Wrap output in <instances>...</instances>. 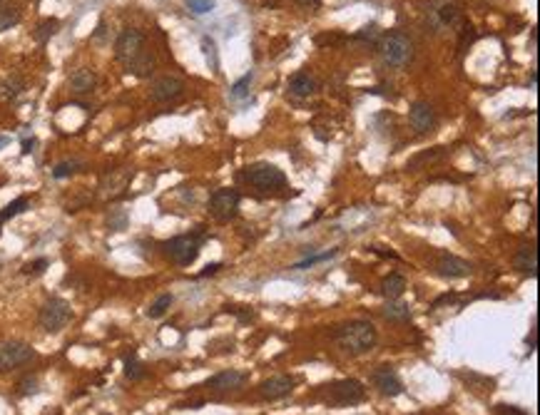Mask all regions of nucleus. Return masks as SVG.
<instances>
[{
	"label": "nucleus",
	"mask_w": 540,
	"mask_h": 415,
	"mask_svg": "<svg viewBox=\"0 0 540 415\" xmlns=\"http://www.w3.org/2000/svg\"><path fill=\"white\" fill-rule=\"evenodd\" d=\"M28 204H30V201H28V197H18V199H13L6 209H3V212H0V224H3V221H10L13 216H18V214H23V212L28 209Z\"/></svg>",
	"instance_id": "obj_22"
},
{
	"label": "nucleus",
	"mask_w": 540,
	"mask_h": 415,
	"mask_svg": "<svg viewBox=\"0 0 540 415\" xmlns=\"http://www.w3.org/2000/svg\"><path fill=\"white\" fill-rule=\"evenodd\" d=\"M202 47H204V55H207V60H212V67H217L219 63H217V47H215V40L212 38H204L202 40Z\"/></svg>",
	"instance_id": "obj_33"
},
{
	"label": "nucleus",
	"mask_w": 540,
	"mask_h": 415,
	"mask_svg": "<svg viewBox=\"0 0 540 415\" xmlns=\"http://www.w3.org/2000/svg\"><path fill=\"white\" fill-rule=\"evenodd\" d=\"M130 179H132V175L130 172H127V175L122 177V172H120V175H112V177H107V182H105V187H107V184H110V189H105L102 194L105 197H120L125 192V187H127V184H130Z\"/></svg>",
	"instance_id": "obj_21"
},
{
	"label": "nucleus",
	"mask_w": 540,
	"mask_h": 415,
	"mask_svg": "<svg viewBox=\"0 0 540 415\" xmlns=\"http://www.w3.org/2000/svg\"><path fill=\"white\" fill-rule=\"evenodd\" d=\"M33 358V346L23 344V341H0V373H10L20 366H28Z\"/></svg>",
	"instance_id": "obj_8"
},
{
	"label": "nucleus",
	"mask_w": 540,
	"mask_h": 415,
	"mask_svg": "<svg viewBox=\"0 0 540 415\" xmlns=\"http://www.w3.org/2000/svg\"><path fill=\"white\" fill-rule=\"evenodd\" d=\"M433 269H436V273L443 276V279H463V276H471V271H473V266L468 261L458 259L453 254H441L433 261Z\"/></svg>",
	"instance_id": "obj_10"
},
{
	"label": "nucleus",
	"mask_w": 540,
	"mask_h": 415,
	"mask_svg": "<svg viewBox=\"0 0 540 415\" xmlns=\"http://www.w3.org/2000/svg\"><path fill=\"white\" fill-rule=\"evenodd\" d=\"M535 338H538V328H535V326H533V328H530V338H528V341H526L528 348H530V350L535 348Z\"/></svg>",
	"instance_id": "obj_38"
},
{
	"label": "nucleus",
	"mask_w": 540,
	"mask_h": 415,
	"mask_svg": "<svg viewBox=\"0 0 540 415\" xmlns=\"http://www.w3.org/2000/svg\"><path fill=\"white\" fill-rule=\"evenodd\" d=\"M47 264H50L47 259H35L33 264H28L23 271H25V273H43L47 269Z\"/></svg>",
	"instance_id": "obj_36"
},
{
	"label": "nucleus",
	"mask_w": 540,
	"mask_h": 415,
	"mask_svg": "<svg viewBox=\"0 0 540 415\" xmlns=\"http://www.w3.org/2000/svg\"><path fill=\"white\" fill-rule=\"evenodd\" d=\"M384 318L386 321H393V324H409L411 309L406 304H398V301H389L384 306Z\"/></svg>",
	"instance_id": "obj_20"
},
{
	"label": "nucleus",
	"mask_w": 540,
	"mask_h": 415,
	"mask_svg": "<svg viewBox=\"0 0 540 415\" xmlns=\"http://www.w3.org/2000/svg\"><path fill=\"white\" fill-rule=\"evenodd\" d=\"M376 35H378V27L376 25H366L364 30L358 33V38H361V40H366V38L371 40V38H376Z\"/></svg>",
	"instance_id": "obj_37"
},
{
	"label": "nucleus",
	"mask_w": 540,
	"mask_h": 415,
	"mask_svg": "<svg viewBox=\"0 0 540 415\" xmlns=\"http://www.w3.org/2000/svg\"><path fill=\"white\" fill-rule=\"evenodd\" d=\"M438 18H441V25H453L458 18V10L456 5H451V3H443V5H438Z\"/></svg>",
	"instance_id": "obj_29"
},
{
	"label": "nucleus",
	"mask_w": 540,
	"mask_h": 415,
	"mask_svg": "<svg viewBox=\"0 0 540 415\" xmlns=\"http://www.w3.org/2000/svg\"><path fill=\"white\" fill-rule=\"evenodd\" d=\"M316 90H319V80L314 78L312 72H296V75H292L287 82V92L296 100L312 98Z\"/></svg>",
	"instance_id": "obj_17"
},
{
	"label": "nucleus",
	"mask_w": 540,
	"mask_h": 415,
	"mask_svg": "<svg viewBox=\"0 0 540 415\" xmlns=\"http://www.w3.org/2000/svg\"><path fill=\"white\" fill-rule=\"evenodd\" d=\"M249 381V376L244 370H222L217 376H212L207 383H204V388L209 390H219V393H232V390H239L244 388V383Z\"/></svg>",
	"instance_id": "obj_12"
},
{
	"label": "nucleus",
	"mask_w": 540,
	"mask_h": 415,
	"mask_svg": "<svg viewBox=\"0 0 540 415\" xmlns=\"http://www.w3.org/2000/svg\"><path fill=\"white\" fill-rule=\"evenodd\" d=\"M239 192L237 189H217L215 194L209 197V214L217 221H229L235 219L239 212Z\"/></svg>",
	"instance_id": "obj_9"
},
{
	"label": "nucleus",
	"mask_w": 540,
	"mask_h": 415,
	"mask_svg": "<svg viewBox=\"0 0 540 415\" xmlns=\"http://www.w3.org/2000/svg\"><path fill=\"white\" fill-rule=\"evenodd\" d=\"M495 415H528L523 408H518V405H506V403H498L495 405Z\"/></svg>",
	"instance_id": "obj_32"
},
{
	"label": "nucleus",
	"mask_w": 540,
	"mask_h": 415,
	"mask_svg": "<svg viewBox=\"0 0 540 415\" xmlns=\"http://www.w3.org/2000/svg\"><path fill=\"white\" fill-rule=\"evenodd\" d=\"M58 27H60V23L55 18H47V20H43L38 25V33H35V40H40V43H47V40L52 38V35L58 33Z\"/></svg>",
	"instance_id": "obj_26"
},
{
	"label": "nucleus",
	"mask_w": 540,
	"mask_h": 415,
	"mask_svg": "<svg viewBox=\"0 0 540 415\" xmlns=\"http://www.w3.org/2000/svg\"><path fill=\"white\" fill-rule=\"evenodd\" d=\"M67 85H70V90L75 92V95H87V92L95 90V85H98V75H95L92 70H87V67H80V70H75L70 75Z\"/></svg>",
	"instance_id": "obj_18"
},
{
	"label": "nucleus",
	"mask_w": 540,
	"mask_h": 415,
	"mask_svg": "<svg viewBox=\"0 0 540 415\" xmlns=\"http://www.w3.org/2000/svg\"><path fill=\"white\" fill-rule=\"evenodd\" d=\"M446 155V152H443V147H436V150L433 152H423V155H418V157H413V159H411L409 164H406V167L411 169V172H416L418 167H421V164H426V162H436V159H441V157Z\"/></svg>",
	"instance_id": "obj_24"
},
{
	"label": "nucleus",
	"mask_w": 540,
	"mask_h": 415,
	"mask_svg": "<svg viewBox=\"0 0 540 415\" xmlns=\"http://www.w3.org/2000/svg\"><path fill=\"white\" fill-rule=\"evenodd\" d=\"M296 381L287 373H281V376H272L259 385V396L264 401H279V398H287L289 393L294 390Z\"/></svg>",
	"instance_id": "obj_15"
},
{
	"label": "nucleus",
	"mask_w": 540,
	"mask_h": 415,
	"mask_svg": "<svg viewBox=\"0 0 540 415\" xmlns=\"http://www.w3.org/2000/svg\"><path fill=\"white\" fill-rule=\"evenodd\" d=\"M332 256H336V249H332V251H326V254H319V256H312V259H306V261H301V264H296L294 269H306V266H312V264H316V261H326V259H332Z\"/></svg>",
	"instance_id": "obj_34"
},
{
	"label": "nucleus",
	"mask_w": 540,
	"mask_h": 415,
	"mask_svg": "<svg viewBox=\"0 0 540 415\" xmlns=\"http://www.w3.org/2000/svg\"><path fill=\"white\" fill-rule=\"evenodd\" d=\"M125 376L130 378V381H142L147 376V370H144V366L135 356H127L125 358Z\"/></svg>",
	"instance_id": "obj_23"
},
{
	"label": "nucleus",
	"mask_w": 540,
	"mask_h": 415,
	"mask_svg": "<svg viewBox=\"0 0 540 415\" xmlns=\"http://www.w3.org/2000/svg\"><path fill=\"white\" fill-rule=\"evenodd\" d=\"M70 318H72L70 304H67L65 299H60V296L47 299L45 304H43V309H40V313H38L40 326H43V331H47V333L63 331V328L70 324Z\"/></svg>",
	"instance_id": "obj_6"
},
{
	"label": "nucleus",
	"mask_w": 540,
	"mask_h": 415,
	"mask_svg": "<svg viewBox=\"0 0 540 415\" xmlns=\"http://www.w3.org/2000/svg\"><path fill=\"white\" fill-rule=\"evenodd\" d=\"M20 23V10L18 8H0V33L10 30Z\"/></svg>",
	"instance_id": "obj_25"
},
{
	"label": "nucleus",
	"mask_w": 540,
	"mask_h": 415,
	"mask_svg": "<svg viewBox=\"0 0 540 415\" xmlns=\"http://www.w3.org/2000/svg\"><path fill=\"white\" fill-rule=\"evenodd\" d=\"M241 179L249 182L252 187L261 189V192H274V189H281L287 184V175H284L277 164H269V162L249 164V167L241 172Z\"/></svg>",
	"instance_id": "obj_5"
},
{
	"label": "nucleus",
	"mask_w": 540,
	"mask_h": 415,
	"mask_svg": "<svg viewBox=\"0 0 540 415\" xmlns=\"http://www.w3.org/2000/svg\"><path fill=\"white\" fill-rule=\"evenodd\" d=\"M513 269L521 276H528V279H535L538 276V249L535 244H523L513 256Z\"/></svg>",
	"instance_id": "obj_16"
},
{
	"label": "nucleus",
	"mask_w": 540,
	"mask_h": 415,
	"mask_svg": "<svg viewBox=\"0 0 540 415\" xmlns=\"http://www.w3.org/2000/svg\"><path fill=\"white\" fill-rule=\"evenodd\" d=\"M535 82H538V72H530V87H535Z\"/></svg>",
	"instance_id": "obj_42"
},
{
	"label": "nucleus",
	"mask_w": 540,
	"mask_h": 415,
	"mask_svg": "<svg viewBox=\"0 0 540 415\" xmlns=\"http://www.w3.org/2000/svg\"><path fill=\"white\" fill-rule=\"evenodd\" d=\"M334 344L346 356H366V353H371L376 348L378 331L371 321H364V318L346 321V324L334 328Z\"/></svg>",
	"instance_id": "obj_2"
},
{
	"label": "nucleus",
	"mask_w": 540,
	"mask_h": 415,
	"mask_svg": "<svg viewBox=\"0 0 540 415\" xmlns=\"http://www.w3.org/2000/svg\"><path fill=\"white\" fill-rule=\"evenodd\" d=\"M326 388V398L338 405H356V403L366 401V388L364 383L356 381V378H344V381H334Z\"/></svg>",
	"instance_id": "obj_7"
},
{
	"label": "nucleus",
	"mask_w": 540,
	"mask_h": 415,
	"mask_svg": "<svg viewBox=\"0 0 540 415\" xmlns=\"http://www.w3.org/2000/svg\"><path fill=\"white\" fill-rule=\"evenodd\" d=\"M409 122L411 127L416 132H421V135H426V132H431L433 127H436L438 117H436V110L431 107L429 102H423V100H418V102L411 104L409 110Z\"/></svg>",
	"instance_id": "obj_13"
},
{
	"label": "nucleus",
	"mask_w": 540,
	"mask_h": 415,
	"mask_svg": "<svg viewBox=\"0 0 540 415\" xmlns=\"http://www.w3.org/2000/svg\"><path fill=\"white\" fill-rule=\"evenodd\" d=\"M249 85H252V72H247L244 78L237 80V82L232 85V98H237V100L244 98V95L249 92Z\"/></svg>",
	"instance_id": "obj_31"
},
{
	"label": "nucleus",
	"mask_w": 540,
	"mask_h": 415,
	"mask_svg": "<svg viewBox=\"0 0 540 415\" xmlns=\"http://www.w3.org/2000/svg\"><path fill=\"white\" fill-rule=\"evenodd\" d=\"M33 144H35V139H25V142H23V155L33 152Z\"/></svg>",
	"instance_id": "obj_41"
},
{
	"label": "nucleus",
	"mask_w": 540,
	"mask_h": 415,
	"mask_svg": "<svg viewBox=\"0 0 540 415\" xmlns=\"http://www.w3.org/2000/svg\"><path fill=\"white\" fill-rule=\"evenodd\" d=\"M299 5H304V8H316L321 3V0H296Z\"/></svg>",
	"instance_id": "obj_40"
},
{
	"label": "nucleus",
	"mask_w": 540,
	"mask_h": 415,
	"mask_svg": "<svg viewBox=\"0 0 540 415\" xmlns=\"http://www.w3.org/2000/svg\"><path fill=\"white\" fill-rule=\"evenodd\" d=\"M172 301H175V299H172V293H162V296H160V299H157L155 304L147 309V316H150V318L164 316V313H167V309L172 306Z\"/></svg>",
	"instance_id": "obj_27"
},
{
	"label": "nucleus",
	"mask_w": 540,
	"mask_h": 415,
	"mask_svg": "<svg viewBox=\"0 0 540 415\" xmlns=\"http://www.w3.org/2000/svg\"><path fill=\"white\" fill-rule=\"evenodd\" d=\"M371 383L378 388L381 396L396 398L404 393V383L398 381L396 370L391 368V366H378V368L371 373Z\"/></svg>",
	"instance_id": "obj_11"
},
{
	"label": "nucleus",
	"mask_w": 540,
	"mask_h": 415,
	"mask_svg": "<svg viewBox=\"0 0 540 415\" xmlns=\"http://www.w3.org/2000/svg\"><path fill=\"white\" fill-rule=\"evenodd\" d=\"M406 279L401 273H389L384 281H381V293H384L389 301H398L406 291Z\"/></svg>",
	"instance_id": "obj_19"
},
{
	"label": "nucleus",
	"mask_w": 540,
	"mask_h": 415,
	"mask_svg": "<svg viewBox=\"0 0 540 415\" xmlns=\"http://www.w3.org/2000/svg\"><path fill=\"white\" fill-rule=\"evenodd\" d=\"M207 239L202 232L197 234H182V236H175L162 244V254L167 256L172 264L177 266H189L195 264L197 256H199V249H202V241Z\"/></svg>",
	"instance_id": "obj_3"
},
{
	"label": "nucleus",
	"mask_w": 540,
	"mask_h": 415,
	"mask_svg": "<svg viewBox=\"0 0 540 415\" xmlns=\"http://www.w3.org/2000/svg\"><path fill=\"white\" fill-rule=\"evenodd\" d=\"M83 167V164L78 162V159H70V162H60V164H55V169H52V177L55 179H65V177H72L78 169Z\"/></svg>",
	"instance_id": "obj_28"
},
{
	"label": "nucleus",
	"mask_w": 540,
	"mask_h": 415,
	"mask_svg": "<svg viewBox=\"0 0 540 415\" xmlns=\"http://www.w3.org/2000/svg\"><path fill=\"white\" fill-rule=\"evenodd\" d=\"M184 92V82L175 75H164V78H157L150 87V98L155 102H169V100H177Z\"/></svg>",
	"instance_id": "obj_14"
},
{
	"label": "nucleus",
	"mask_w": 540,
	"mask_h": 415,
	"mask_svg": "<svg viewBox=\"0 0 540 415\" xmlns=\"http://www.w3.org/2000/svg\"><path fill=\"white\" fill-rule=\"evenodd\" d=\"M20 393L28 396V393H38V378H25V381H20Z\"/></svg>",
	"instance_id": "obj_35"
},
{
	"label": "nucleus",
	"mask_w": 540,
	"mask_h": 415,
	"mask_svg": "<svg viewBox=\"0 0 540 415\" xmlns=\"http://www.w3.org/2000/svg\"><path fill=\"white\" fill-rule=\"evenodd\" d=\"M115 55L125 65V70L132 72L135 78H150L155 70V55L144 47V33L135 27L122 30V35L115 43Z\"/></svg>",
	"instance_id": "obj_1"
},
{
	"label": "nucleus",
	"mask_w": 540,
	"mask_h": 415,
	"mask_svg": "<svg viewBox=\"0 0 540 415\" xmlns=\"http://www.w3.org/2000/svg\"><path fill=\"white\" fill-rule=\"evenodd\" d=\"M378 52L384 58L386 65L391 67H406L413 60V43L404 33H389L378 43Z\"/></svg>",
	"instance_id": "obj_4"
},
{
	"label": "nucleus",
	"mask_w": 540,
	"mask_h": 415,
	"mask_svg": "<svg viewBox=\"0 0 540 415\" xmlns=\"http://www.w3.org/2000/svg\"><path fill=\"white\" fill-rule=\"evenodd\" d=\"M222 269V264H209L207 269H204L202 273H199V276H209V273H215V271H219Z\"/></svg>",
	"instance_id": "obj_39"
},
{
	"label": "nucleus",
	"mask_w": 540,
	"mask_h": 415,
	"mask_svg": "<svg viewBox=\"0 0 540 415\" xmlns=\"http://www.w3.org/2000/svg\"><path fill=\"white\" fill-rule=\"evenodd\" d=\"M187 5L192 13L204 15V13H212V10H215V0H187Z\"/></svg>",
	"instance_id": "obj_30"
}]
</instances>
